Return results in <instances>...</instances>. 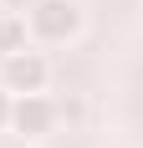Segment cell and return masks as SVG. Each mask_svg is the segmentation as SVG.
Returning a JSON list of instances; mask_svg holds the SVG:
<instances>
[{"instance_id":"4","label":"cell","mask_w":143,"mask_h":148,"mask_svg":"<svg viewBox=\"0 0 143 148\" xmlns=\"http://www.w3.org/2000/svg\"><path fill=\"white\" fill-rule=\"evenodd\" d=\"M21 46H31L26 15H15V10H0V56H10V51H21Z\"/></svg>"},{"instance_id":"2","label":"cell","mask_w":143,"mask_h":148,"mask_svg":"<svg viewBox=\"0 0 143 148\" xmlns=\"http://www.w3.org/2000/svg\"><path fill=\"white\" fill-rule=\"evenodd\" d=\"M0 87L10 92V97H21V92H46L51 87V61H46V51L21 46L10 56H0Z\"/></svg>"},{"instance_id":"5","label":"cell","mask_w":143,"mask_h":148,"mask_svg":"<svg viewBox=\"0 0 143 148\" xmlns=\"http://www.w3.org/2000/svg\"><path fill=\"white\" fill-rule=\"evenodd\" d=\"M5 128H10V92L0 87V133H5Z\"/></svg>"},{"instance_id":"3","label":"cell","mask_w":143,"mask_h":148,"mask_svg":"<svg viewBox=\"0 0 143 148\" xmlns=\"http://www.w3.org/2000/svg\"><path fill=\"white\" fill-rule=\"evenodd\" d=\"M56 118H61V107L51 102L46 92H21V97H10V128H5V133L36 143V138H46L56 128Z\"/></svg>"},{"instance_id":"1","label":"cell","mask_w":143,"mask_h":148,"mask_svg":"<svg viewBox=\"0 0 143 148\" xmlns=\"http://www.w3.org/2000/svg\"><path fill=\"white\" fill-rule=\"evenodd\" d=\"M87 26V10L82 0H36L26 10V31H31V46H72Z\"/></svg>"}]
</instances>
